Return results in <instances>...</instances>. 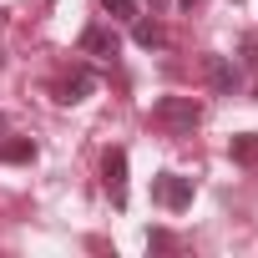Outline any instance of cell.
I'll return each instance as SVG.
<instances>
[{
  "label": "cell",
  "mask_w": 258,
  "mask_h": 258,
  "mask_svg": "<svg viewBox=\"0 0 258 258\" xmlns=\"http://www.w3.org/2000/svg\"><path fill=\"white\" fill-rule=\"evenodd\" d=\"M0 66H6V51H0Z\"/></svg>",
  "instance_id": "obj_14"
},
{
  "label": "cell",
  "mask_w": 258,
  "mask_h": 258,
  "mask_svg": "<svg viewBox=\"0 0 258 258\" xmlns=\"http://www.w3.org/2000/svg\"><path fill=\"white\" fill-rule=\"evenodd\" d=\"M91 91H96V76H91L86 66H76L66 81H56V101H66V106H71V101H86Z\"/></svg>",
  "instance_id": "obj_5"
},
{
  "label": "cell",
  "mask_w": 258,
  "mask_h": 258,
  "mask_svg": "<svg viewBox=\"0 0 258 258\" xmlns=\"http://www.w3.org/2000/svg\"><path fill=\"white\" fill-rule=\"evenodd\" d=\"M208 81H213V91H223V96L238 91V71H233L223 56H208Z\"/></svg>",
  "instance_id": "obj_6"
},
{
  "label": "cell",
  "mask_w": 258,
  "mask_h": 258,
  "mask_svg": "<svg viewBox=\"0 0 258 258\" xmlns=\"http://www.w3.org/2000/svg\"><path fill=\"white\" fill-rule=\"evenodd\" d=\"M132 36H137V46H147V51L167 46V31H162L157 21H132Z\"/></svg>",
  "instance_id": "obj_9"
},
{
  "label": "cell",
  "mask_w": 258,
  "mask_h": 258,
  "mask_svg": "<svg viewBox=\"0 0 258 258\" xmlns=\"http://www.w3.org/2000/svg\"><path fill=\"white\" fill-rule=\"evenodd\" d=\"M101 187H106L111 208H126V152L121 147H111L101 157Z\"/></svg>",
  "instance_id": "obj_3"
},
{
  "label": "cell",
  "mask_w": 258,
  "mask_h": 258,
  "mask_svg": "<svg viewBox=\"0 0 258 258\" xmlns=\"http://www.w3.org/2000/svg\"><path fill=\"white\" fill-rule=\"evenodd\" d=\"M147 248H157V253H162V248H172V233H162V228H157V233H147Z\"/></svg>",
  "instance_id": "obj_11"
},
{
  "label": "cell",
  "mask_w": 258,
  "mask_h": 258,
  "mask_svg": "<svg viewBox=\"0 0 258 258\" xmlns=\"http://www.w3.org/2000/svg\"><path fill=\"white\" fill-rule=\"evenodd\" d=\"M228 157H233V162H243V167H253V162H258V132L233 137V142H228Z\"/></svg>",
  "instance_id": "obj_7"
},
{
  "label": "cell",
  "mask_w": 258,
  "mask_h": 258,
  "mask_svg": "<svg viewBox=\"0 0 258 258\" xmlns=\"http://www.w3.org/2000/svg\"><path fill=\"white\" fill-rule=\"evenodd\" d=\"M0 132H6V116H0Z\"/></svg>",
  "instance_id": "obj_13"
},
{
  "label": "cell",
  "mask_w": 258,
  "mask_h": 258,
  "mask_svg": "<svg viewBox=\"0 0 258 258\" xmlns=\"http://www.w3.org/2000/svg\"><path fill=\"white\" fill-rule=\"evenodd\" d=\"M152 203H162L167 213L192 208V177H182V172H157V177H152Z\"/></svg>",
  "instance_id": "obj_2"
},
{
  "label": "cell",
  "mask_w": 258,
  "mask_h": 258,
  "mask_svg": "<svg viewBox=\"0 0 258 258\" xmlns=\"http://www.w3.org/2000/svg\"><path fill=\"white\" fill-rule=\"evenodd\" d=\"M0 162H36V142H31V137H11V142H0Z\"/></svg>",
  "instance_id": "obj_8"
},
{
  "label": "cell",
  "mask_w": 258,
  "mask_h": 258,
  "mask_svg": "<svg viewBox=\"0 0 258 258\" xmlns=\"http://www.w3.org/2000/svg\"><path fill=\"white\" fill-rule=\"evenodd\" d=\"M116 51H121V41H116V31H111V26H101V21H96V26H86V31H81V56H116Z\"/></svg>",
  "instance_id": "obj_4"
},
{
  "label": "cell",
  "mask_w": 258,
  "mask_h": 258,
  "mask_svg": "<svg viewBox=\"0 0 258 258\" xmlns=\"http://www.w3.org/2000/svg\"><path fill=\"white\" fill-rule=\"evenodd\" d=\"M152 121L167 126V132H192V126L203 121V101H192V96H162L152 106Z\"/></svg>",
  "instance_id": "obj_1"
},
{
  "label": "cell",
  "mask_w": 258,
  "mask_h": 258,
  "mask_svg": "<svg viewBox=\"0 0 258 258\" xmlns=\"http://www.w3.org/2000/svg\"><path fill=\"white\" fill-rule=\"evenodd\" d=\"M177 6H187V11H192V6H198V0H177Z\"/></svg>",
  "instance_id": "obj_12"
},
{
  "label": "cell",
  "mask_w": 258,
  "mask_h": 258,
  "mask_svg": "<svg viewBox=\"0 0 258 258\" xmlns=\"http://www.w3.org/2000/svg\"><path fill=\"white\" fill-rule=\"evenodd\" d=\"M101 11H106L111 21H121V26H132V21H137V0H101Z\"/></svg>",
  "instance_id": "obj_10"
}]
</instances>
